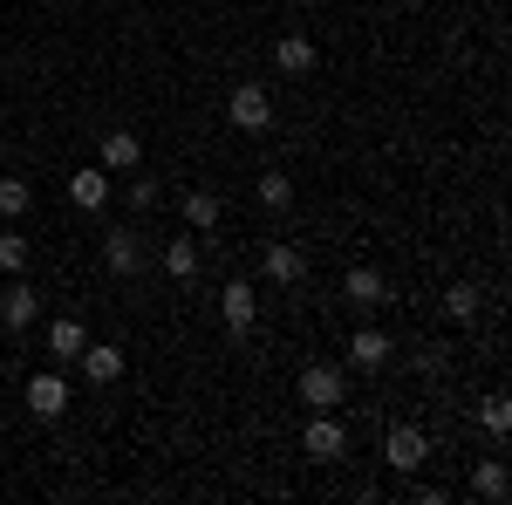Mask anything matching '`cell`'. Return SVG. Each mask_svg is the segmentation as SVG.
Masks as SVG:
<instances>
[{"label": "cell", "instance_id": "6da1fadb", "mask_svg": "<svg viewBox=\"0 0 512 505\" xmlns=\"http://www.w3.org/2000/svg\"><path fill=\"white\" fill-rule=\"evenodd\" d=\"M301 451H308V465H342L349 458V424L335 410H315L308 430H301Z\"/></svg>", "mask_w": 512, "mask_h": 505}, {"label": "cell", "instance_id": "7a4b0ae2", "mask_svg": "<svg viewBox=\"0 0 512 505\" xmlns=\"http://www.w3.org/2000/svg\"><path fill=\"white\" fill-rule=\"evenodd\" d=\"M226 123L246 130V137H267V130H274V96H267L260 82H239L233 96H226Z\"/></svg>", "mask_w": 512, "mask_h": 505}, {"label": "cell", "instance_id": "3957f363", "mask_svg": "<svg viewBox=\"0 0 512 505\" xmlns=\"http://www.w3.org/2000/svg\"><path fill=\"white\" fill-rule=\"evenodd\" d=\"M301 403L308 410H342L349 403V369L342 362H308L301 369Z\"/></svg>", "mask_w": 512, "mask_h": 505}, {"label": "cell", "instance_id": "277c9868", "mask_svg": "<svg viewBox=\"0 0 512 505\" xmlns=\"http://www.w3.org/2000/svg\"><path fill=\"white\" fill-rule=\"evenodd\" d=\"M383 465L403 471V478H417V471L431 465V437H424L417 424H390L383 430Z\"/></svg>", "mask_w": 512, "mask_h": 505}, {"label": "cell", "instance_id": "5b68a950", "mask_svg": "<svg viewBox=\"0 0 512 505\" xmlns=\"http://www.w3.org/2000/svg\"><path fill=\"white\" fill-rule=\"evenodd\" d=\"M219 314H226L233 342H246L253 321H260V294H253V280H226V287H219Z\"/></svg>", "mask_w": 512, "mask_h": 505}, {"label": "cell", "instance_id": "8992f818", "mask_svg": "<svg viewBox=\"0 0 512 505\" xmlns=\"http://www.w3.org/2000/svg\"><path fill=\"white\" fill-rule=\"evenodd\" d=\"M390 355H396V342L376 328V321H362L349 335V369H362V376H376V369H390Z\"/></svg>", "mask_w": 512, "mask_h": 505}, {"label": "cell", "instance_id": "52a82bcc", "mask_svg": "<svg viewBox=\"0 0 512 505\" xmlns=\"http://www.w3.org/2000/svg\"><path fill=\"white\" fill-rule=\"evenodd\" d=\"M178 212H185V226H192L198 239H212L219 226H226V198L212 192V185H192V192L178 198Z\"/></svg>", "mask_w": 512, "mask_h": 505}, {"label": "cell", "instance_id": "ba28073f", "mask_svg": "<svg viewBox=\"0 0 512 505\" xmlns=\"http://www.w3.org/2000/svg\"><path fill=\"white\" fill-rule=\"evenodd\" d=\"M76 369H82V383H89V389H110V383H123L130 362H123L117 342H89V349L76 355Z\"/></svg>", "mask_w": 512, "mask_h": 505}, {"label": "cell", "instance_id": "9c48e42d", "mask_svg": "<svg viewBox=\"0 0 512 505\" xmlns=\"http://www.w3.org/2000/svg\"><path fill=\"white\" fill-rule=\"evenodd\" d=\"M103 267L117 273V280H137L144 273V239L130 233V226H110L103 233Z\"/></svg>", "mask_w": 512, "mask_h": 505}, {"label": "cell", "instance_id": "30bf717a", "mask_svg": "<svg viewBox=\"0 0 512 505\" xmlns=\"http://www.w3.org/2000/svg\"><path fill=\"white\" fill-rule=\"evenodd\" d=\"M465 499H478V505H506V499H512V471H506V458H478L472 478H465Z\"/></svg>", "mask_w": 512, "mask_h": 505}, {"label": "cell", "instance_id": "8fae6325", "mask_svg": "<svg viewBox=\"0 0 512 505\" xmlns=\"http://www.w3.org/2000/svg\"><path fill=\"white\" fill-rule=\"evenodd\" d=\"M28 410H35L41 424H55V417L69 410V376H62V369H41V376H28Z\"/></svg>", "mask_w": 512, "mask_h": 505}, {"label": "cell", "instance_id": "7c38bea8", "mask_svg": "<svg viewBox=\"0 0 512 505\" xmlns=\"http://www.w3.org/2000/svg\"><path fill=\"white\" fill-rule=\"evenodd\" d=\"M260 273H267L274 287H301V280H308V253H301L294 239H274L267 260H260Z\"/></svg>", "mask_w": 512, "mask_h": 505}, {"label": "cell", "instance_id": "4fadbf2b", "mask_svg": "<svg viewBox=\"0 0 512 505\" xmlns=\"http://www.w3.org/2000/svg\"><path fill=\"white\" fill-rule=\"evenodd\" d=\"M69 205H76V212H103V205H110V171H103V164L69 171Z\"/></svg>", "mask_w": 512, "mask_h": 505}, {"label": "cell", "instance_id": "5bb4252c", "mask_svg": "<svg viewBox=\"0 0 512 505\" xmlns=\"http://www.w3.org/2000/svg\"><path fill=\"white\" fill-rule=\"evenodd\" d=\"M342 294H349V308L355 314H376L383 301H390V280L376 267H349V280H342Z\"/></svg>", "mask_w": 512, "mask_h": 505}, {"label": "cell", "instance_id": "9a60e30c", "mask_svg": "<svg viewBox=\"0 0 512 505\" xmlns=\"http://www.w3.org/2000/svg\"><path fill=\"white\" fill-rule=\"evenodd\" d=\"M35 314H41V294L28 287V280H14V287H0V321H7L14 335H28V328H35Z\"/></svg>", "mask_w": 512, "mask_h": 505}, {"label": "cell", "instance_id": "2e32d148", "mask_svg": "<svg viewBox=\"0 0 512 505\" xmlns=\"http://www.w3.org/2000/svg\"><path fill=\"white\" fill-rule=\"evenodd\" d=\"M82 349H89V328H82V321H69V314L48 321V362H55V369H76Z\"/></svg>", "mask_w": 512, "mask_h": 505}, {"label": "cell", "instance_id": "e0dca14e", "mask_svg": "<svg viewBox=\"0 0 512 505\" xmlns=\"http://www.w3.org/2000/svg\"><path fill=\"white\" fill-rule=\"evenodd\" d=\"M315 62H321V48L308 35H280L274 41V69H280V76H301V82H308V76H315Z\"/></svg>", "mask_w": 512, "mask_h": 505}, {"label": "cell", "instance_id": "ac0fdd59", "mask_svg": "<svg viewBox=\"0 0 512 505\" xmlns=\"http://www.w3.org/2000/svg\"><path fill=\"white\" fill-rule=\"evenodd\" d=\"M144 164V137L137 130H103V171H137Z\"/></svg>", "mask_w": 512, "mask_h": 505}, {"label": "cell", "instance_id": "d6986e66", "mask_svg": "<svg viewBox=\"0 0 512 505\" xmlns=\"http://www.w3.org/2000/svg\"><path fill=\"white\" fill-rule=\"evenodd\" d=\"M198 260H205V253H198V233L164 239V273H171L178 287H192V280H198Z\"/></svg>", "mask_w": 512, "mask_h": 505}, {"label": "cell", "instance_id": "ffe728a7", "mask_svg": "<svg viewBox=\"0 0 512 505\" xmlns=\"http://www.w3.org/2000/svg\"><path fill=\"white\" fill-rule=\"evenodd\" d=\"M253 198H260L267 212H287V205H294V178H287V171H260V178H253Z\"/></svg>", "mask_w": 512, "mask_h": 505}, {"label": "cell", "instance_id": "44dd1931", "mask_svg": "<svg viewBox=\"0 0 512 505\" xmlns=\"http://www.w3.org/2000/svg\"><path fill=\"white\" fill-rule=\"evenodd\" d=\"M478 308H485V294H478L472 280H458V287H444V314H451V321H478Z\"/></svg>", "mask_w": 512, "mask_h": 505}, {"label": "cell", "instance_id": "7402d4cb", "mask_svg": "<svg viewBox=\"0 0 512 505\" xmlns=\"http://www.w3.org/2000/svg\"><path fill=\"white\" fill-rule=\"evenodd\" d=\"M35 205V192H28V178H14V171H0V219H21Z\"/></svg>", "mask_w": 512, "mask_h": 505}, {"label": "cell", "instance_id": "603a6c76", "mask_svg": "<svg viewBox=\"0 0 512 505\" xmlns=\"http://www.w3.org/2000/svg\"><path fill=\"white\" fill-rule=\"evenodd\" d=\"M478 424L492 430V437H506V430H512V396H499V389H492V396L478 403Z\"/></svg>", "mask_w": 512, "mask_h": 505}, {"label": "cell", "instance_id": "cb8c5ba5", "mask_svg": "<svg viewBox=\"0 0 512 505\" xmlns=\"http://www.w3.org/2000/svg\"><path fill=\"white\" fill-rule=\"evenodd\" d=\"M0 273H28V239L14 233V226L0 233Z\"/></svg>", "mask_w": 512, "mask_h": 505}, {"label": "cell", "instance_id": "d4e9b609", "mask_svg": "<svg viewBox=\"0 0 512 505\" xmlns=\"http://www.w3.org/2000/svg\"><path fill=\"white\" fill-rule=\"evenodd\" d=\"M123 198H130V212H151V205H158V185H151V178H130V185H123Z\"/></svg>", "mask_w": 512, "mask_h": 505}, {"label": "cell", "instance_id": "484cf974", "mask_svg": "<svg viewBox=\"0 0 512 505\" xmlns=\"http://www.w3.org/2000/svg\"><path fill=\"white\" fill-rule=\"evenodd\" d=\"M410 362H417V376H444V349H437V342H424Z\"/></svg>", "mask_w": 512, "mask_h": 505}, {"label": "cell", "instance_id": "4316f807", "mask_svg": "<svg viewBox=\"0 0 512 505\" xmlns=\"http://www.w3.org/2000/svg\"><path fill=\"white\" fill-rule=\"evenodd\" d=\"M410 499H417V505H444L451 492H444V485H410Z\"/></svg>", "mask_w": 512, "mask_h": 505}]
</instances>
